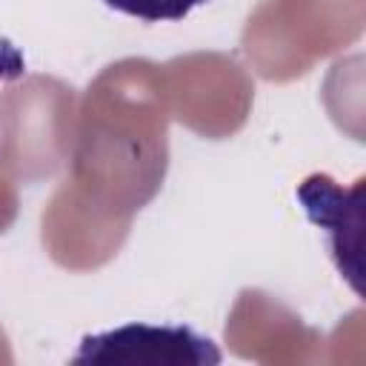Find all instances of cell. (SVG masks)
<instances>
[{
	"instance_id": "6da1fadb",
	"label": "cell",
	"mask_w": 366,
	"mask_h": 366,
	"mask_svg": "<svg viewBox=\"0 0 366 366\" xmlns=\"http://www.w3.org/2000/svg\"><path fill=\"white\" fill-rule=\"evenodd\" d=\"M217 363L220 352L209 337L189 326H143L129 323L112 332L86 335L74 363Z\"/></svg>"
},
{
	"instance_id": "7a4b0ae2",
	"label": "cell",
	"mask_w": 366,
	"mask_h": 366,
	"mask_svg": "<svg viewBox=\"0 0 366 366\" xmlns=\"http://www.w3.org/2000/svg\"><path fill=\"white\" fill-rule=\"evenodd\" d=\"M109 9L146 20V23H160V20H183L192 9L209 3V0H103Z\"/></svg>"
}]
</instances>
